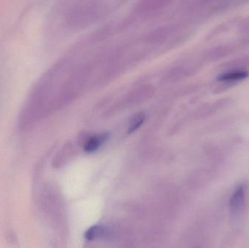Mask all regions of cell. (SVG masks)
I'll use <instances>...</instances> for the list:
<instances>
[{
	"mask_svg": "<svg viewBox=\"0 0 249 248\" xmlns=\"http://www.w3.org/2000/svg\"><path fill=\"white\" fill-rule=\"evenodd\" d=\"M248 186L247 183H242L237 186L230 199V208L233 214H239L242 212L247 201Z\"/></svg>",
	"mask_w": 249,
	"mask_h": 248,
	"instance_id": "6da1fadb",
	"label": "cell"
},
{
	"mask_svg": "<svg viewBox=\"0 0 249 248\" xmlns=\"http://www.w3.org/2000/svg\"><path fill=\"white\" fill-rule=\"evenodd\" d=\"M107 138V135H97V136L92 137L85 144L84 150L88 153L94 152L102 145V143L105 142Z\"/></svg>",
	"mask_w": 249,
	"mask_h": 248,
	"instance_id": "7a4b0ae2",
	"label": "cell"
},
{
	"mask_svg": "<svg viewBox=\"0 0 249 248\" xmlns=\"http://www.w3.org/2000/svg\"><path fill=\"white\" fill-rule=\"evenodd\" d=\"M249 77V73L247 71H233V72L226 73L217 77L218 81L231 82L242 80Z\"/></svg>",
	"mask_w": 249,
	"mask_h": 248,
	"instance_id": "3957f363",
	"label": "cell"
},
{
	"mask_svg": "<svg viewBox=\"0 0 249 248\" xmlns=\"http://www.w3.org/2000/svg\"><path fill=\"white\" fill-rule=\"evenodd\" d=\"M169 0H143L142 1V7L144 10H153L159 8L162 4Z\"/></svg>",
	"mask_w": 249,
	"mask_h": 248,
	"instance_id": "277c9868",
	"label": "cell"
},
{
	"mask_svg": "<svg viewBox=\"0 0 249 248\" xmlns=\"http://www.w3.org/2000/svg\"><path fill=\"white\" fill-rule=\"evenodd\" d=\"M103 232V230L102 227H99V226H95V227H92L91 228L89 229L86 234H85V237L87 240H93L96 239V237H99L101 234Z\"/></svg>",
	"mask_w": 249,
	"mask_h": 248,
	"instance_id": "5b68a950",
	"label": "cell"
},
{
	"mask_svg": "<svg viewBox=\"0 0 249 248\" xmlns=\"http://www.w3.org/2000/svg\"><path fill=\"white\" fill-rule=\"evenodd\" d=\"M145 116L143 115H139L135 118L134 120L132 122L131 125H130V128L128 130L129 133H132V132L136 131V130L139 129L140 128L141 125L144 122Z\"/></svg>",
	"mask_w": 249,
	"mask_h": 248,
	"instance_id": "8992f818",
	"label": "cell"
}]
</instances>
